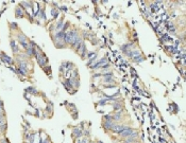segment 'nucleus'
I'll return each instance as SVG.
<instances>
[{"mask_svg":"<svg viewBox=\"0 0 186 143\" xmlns=\"http://www.w3.org/2000/svg\"><path fill=\"white\" fill-rule=\"evenodd\" d=\"M138 137H140V133H138V130H135L130 137L123 139V140H122V143H134L135 141H137Z\"/></svg>","mask_w":186,"mask_h":143,"instance_id":"10","label":"nucleus"},{"mask_svg":"<svg viewBox=\"0 0 186 143\" xmlns=\"http://www.w3.org/2000/svg\"><path fill=\"white\" fill-rule=\"evenodd\" d=\"M101 81L105 84H116V77L113 75V71L101 76Z\"/></svg>","mask_w":186,"mask_h":143,"instance_id":"6","label":"nucleus"},{"mask_svg":"<svg viewBox=\"0 0 186 143\" xmlns=\"http://www.w3.org/2000/svg\"><path fill=\"white\" fill-rule=\"evenodd\" d=\"M97 56H98V53L95 52V54H94V55L92 56L90 59H88L87 63H86V65H87L88 67H89V66H92L93 64H95V63H96V61H97Z\"/></svg>","mask_w":186,"mask_h":143,"instance_id":"20","label":"nucleus"},{"mask_svg":"<svg viewBox=\"0 0 186 143\" xmlns=\"http://www.w3.org/2000/svg\"><path fill=\"white\" fill-rule=\"evenodd\" d=\"M0 61H3L4 64L9 65L10 67H12L15 63L13 57H11V56H9L8 54H6V53H3V52H0Z\"/></svg>","mask_w":186,"mask_h":143,"instance_id":"7","label":"nucleus"},{"mask_svg":"<svg viewBox=\"0 0 186 143\" xmlns=\"http://www.w3.org/2000/svg\"><path fill=\"white\" fill-rule=\"evenodd\" d=\"M82 125H83V123H81V124L78 126L73 127V131H71V137H73V139H77V138L83 137L84 126H82Z\"/></svg>","mask_w":186,"mask_h":143,"instance_id":"3","label":"nucleus"},{"mask_svg":"<svg viewBox=\"0 0 186 143\" xmlns=\"http://www.w3.org/2000/svg\"><path fill=\"white\" fill-rule=\"evenodd\" d=\"M41 20H43L44 22L47 21V16H46V12H45V9H39V12H38V16H37Z\"/></svg>","mask_w":186,"mask_h":143,"instance_id":"19","label":"nucleus"},{"mask_svg":"<svg viewBox=\"0 0 186 143\" xmlns=\"http://www.w3.org/2000/svg\"><path fill=\"white\" fill-rule=\"evenodd\" d=\"M34 57L35 59H36V61H37V64L39 65V67H42V69L44 67H46V66H48V64H49V59L45 55V53L43 52V51L37 52V54H36Z\"/></svg>","mask_w":186,"mask_h":143,"instance_id":"2","label":"nucleus"},{"mask_svg":"<svg viewBox=\"0 0 186 143\" xmlns=\"http://www.w3.org/2000/svg\"><path fill=\"white\" fill-rule=\"evenodd\" d=\"M112 107L114 108V111H118L121 110V109H125V103L122 101H117V102H114L111 104Z\"/></svg>","mask_w":186,"mask_h":143,"instance_id":"14","label":"nucleus"},{"mask_svg":"<svg viewBox=\"0 0 186 143\" xmlns=\"http://www.w3.org/2000/svg\"><path fill=\"white\" fill-rule=\"evenodd\" d=\"M135 130H136L135 128H133V127H130V126H129L128 128H125V130H122L121 133H119V134H118V138H119L120 140H123V139H125V138L130 137V136H131V135L133 134Z\"/></svg>","mask_w":186,"mask_h":143,"instance_id":"8","label":"nucleus"},{"mask_svg":"<svg viewBox=\"0 0 186 143\" xmlns=\"http://www.w3.org/2000/svg\"><path fill=\"white\" fill-rule=\"evenodd\" d=\"M51 15H52V17L54 18V19H56L58 16V14H60V11H58V8H51Z\"/></svg>","mask_w":186,"mask_h":143,"instance_id":"22","label":"nucleus"},{"mask_svg":"<svg viewBox=\"0 0 186 143\" xmlns=\"http://www.w3.org/2000/svg\"><path fill=\"white\" fill-rule=\"evenodd\" d=\"M10 46H11V49H12V51H13L14 56L20 52V50H19V45H18V43L16 41V39L11 38V40H10Z\"/></svg>","mask_w":186,"mask_h":143,"instance_id":"11","label":"nucleus"},{"mask_svg":"<svg viewBox=\"0 0 186 143\" xmlns=\"http://www.w3.org/2000/svg\"><path fill=\"white\" fill-rule=\"evenodd\" d=\"M63 26H64V17H61L54 24L55 31H62V29H63Z\"/></svg>","mask_w":186,"mask_h":143,"instance_id":"18","label":"nucleus"},{"mask_svg":"<svg viewBox=\"0 0 186 143\" xmlns=\"http://www.w3.org/2000/svg\"><path fill=\"white\" fill-rule=\"evenodd\" d=\"M134 143H140V141H135Z\"/></svg>","mask_w":186,"mask_h":143,"instance_id":"32","label":"nucleus"},{"mask_svg":"<svg viewBox=\"0 0 186 143\" xmlns=\"http://www.w3.org/2000/svg\"><path fill=\"white\" fill-rule=\"evenodd\" d=\"M26 92H28V93H31V94H37V90H36L34 87H32V86H31V87L27 88Z\"/></svg>","mask_w":186,"mask_h":143,"instance_id":"24","label":"nucleus"},{"mask_svg":"<svg viewBox=\"0 0 186 143\" xmlns=\"http://www.w3.org/2000/svg\"><path fill=\"white\" fill-rule=\"evenodd\" d=\"M15 17L16 18H23L26 17V12L23 11V9L20 6H17L15 9Z\"/></svg>","mask_w":186,"mask_h":143,"instance_id":"15","label":"nucleus"},{"mask_svg":"<svg viewBox=\"0 0 186 143\" xmlns=\"http://www.w3.org/2000/svg\"><path fill=\"white\" fill-rule=\"evenodd\" d=\"M145 57H144V55H138V56H135V57H133L132 59V61L133 63H136V64H140V63H142V61H145Z\"/></svg>","mask_w":186,"mask_h":143,"instance_id":"21","label":"nucleus"},{"mask_svg":"<svg viewBox=\"0 0 186 143\" xmlns=\"http://www.w3.org/2000/svg\"><path fill=\"white\" fill-rule=\"evenodd\" d=\"M112 116V119L115 123H122L123 120H125V109H121V110L118 111H114L113 114H111Z\"/></svg>","mask_w":186,"mask_h":143,"instance_id":"4","label":"nucleus"},{"mask_svg":"<svg viewBox=\"0 0 186 143\" xmlns=\"http://www.w3.org/2000/svg\"><path fill=\"white\" fill-rule=\"evenodd\" d=\"M0 143H10V141L6 138H2V139H0Z\"/></svg>","mask_w":186,"mask_h":143,"instance_id":"31","label":"nucleus"},{"mask_svg":"<svg viewBox=\"0 0 186 143\" xmlns=\"http://www.w3.org/2000/svg\"><path fill=\"white\" fill-rule=\"evenodd\" d=\"M6 114H0V126L1 125H6Z\"/></svg>","mask_w":186,"mask_h":143,"instance_id":"23","label":"nucleus"},{"mask_svg":"<svg viewBox=\"0 0 186 143\" xmlns=\"http://www.w3.org/2000/svg\"><path fill=\"white\" fill-rule=\"evenodd\" d=\"M114 125H115V122H114V121H105V120L102 121V128L104 129L106 133L112 130Z\"/></svg>","mask_w":186,"mask_h":143,"instance_id":"12","label":"nucleus"},{"mask_svg":"<svg viewBox=\"0 0 186 143\" xmlns=\"http://www.w3.org/2000/svg\"><path fill=\"white\" fill-rule=\"evenodd\" d=\"M29 38L27 37V35L23 32L19 31V32L16 34V41L18 43V45L23 48V50H26L27 48L29 47Z\"/></svg>","mask_w":186,"mask_h":143,"instance_id":"1","label":"nucleus"},{"mask_svg":"<svg viewBox=\"0 0 186 143\" xmlns=\"http://www.w3.org/2000/svg\"><path fill=\"white\" fill-rule=\"evenodd\" d=\"M62 84H63V86L65 87V89H66L68 92H69L70 94H73L75 93V91H76V89H73V87L71 86V84L69 83V81H68V79H65L63 82H62Z\"/></svg>","mask_w":186,"mask_h":143,"instance_id":"13","label":"nucleus"},{"mask_svg":"<svg viewBox=\"0 0 186 143\" xmlns=\"http://www.w3.org/2000/svg\"><path fill=\"white\" fill-rule=\"evenodd\" d=\"M103 120H105V121H113V119H112V116H111V114L104 116V117H103Z\"/></svg>","mask_w":186,"mask_h":143,"instance_id":"29","label":"nucleus"},{"mask_svg":"<svg viewBox=\"0 0 186 143\" xmlns=\"http://www.w3.org/2000/svg\"><path fill=\"white\" fill-rule=\"evenodd\" d=\"M99 63H100V64H101V66L102 65H104V64H106V63H108V57H106V56H103V57H102V59H99Z\"/></svg>","mask_w":186,"mask_h":143,"instance_id":"28","label":"nucleus"},{"mask_svg":"<svg viewBox=\"0 0 186 143\" xmlns=\"http://www.w3.org/2000/svg\"><path fill=\"white\" fill-rule=\"evenodd\" d=\"M23 143H28V142H26V141H25V142H23Z\"/></svg>","mask_w":186,"mask_h":143,"instance_id":"33","label":"nucleus"},{"mask_svg":"<svg viewBox=\"0 0 186 143\" xmlns=\"http://www.w3.org/2000/svg\"><path fill=\"white\" fill-rule=\"evenodd\" d=\"M83 41H84V39L82 38V36H80V37H79L78 39H77V40H75V41H73V44L70 45L69 47L71 48V49L75 50V51H77V50L79 49V47L81 46V44H82V43H83Z\"/></svg>","mask_w":186,"mask_h":143,"instance_id":"17","label":"nucleus"},{"mask_svg":"<svg viewBox=\"0 0 186 143\" xmlns=\"http://www.w3.org/2000/svg\"><path fill=\"white\" fill-rule=\"evenodd\" d=\"M46 110L48 111V112H51L52 114V110H53V104L52 103H50V102H48V105H47V108H46Z\"/></svg>","mask_w":186,"mask_h":143,"instance_id":"26","label":"nucleus"},{"mask_svg":"<svg viewBox=\"0 0 186 143\" xmlns=\"http://www.w3.org/2000/svg\"><path fill=\"white\" fill-rule=\"evenodd\" d=\"M10 28H11L12 31H17V30H18V24H15V22H11V24H10Z\"/></svg>","mask_w":186,"mask_h":143,"instance_id":"27","label":"nucleus"},{"mask_svg":"<svg viewBox=\"0 0 186 143\" xmlns=\"http://www.w3.org/2000/svg\"><path fill=\"white\" fill-rule=\"evenodd\" d=\"M77 54H78L80 57H81L82 59H87V53H88V50L87 48H86V45H85V43L83 41L81 44V46L79 47V49L76 51Z\"/></svg>","mask_w":186,"mask_h":143,"instance_id":"5","label":"nucleus"},{"mask_svg":"<svg viewBox=\"0 0 186 143\" xmlns=\"http://www.w3.org/2000/svg\"><path fill=\"white\" fill-rule=\"evenodd\" d=\"M41 143H52V142H51V140H50L49 138H46V139H44V140H42Z\"/></svg>","mask_w":186,"mask_h":143,"instance_id":"30","label":"nucleus"},{"mask_svg":"<svg viewBox=\"0 0 186 143\" xmlns=\"http://www.w3.org/2000/svg\"><path fill=\"white\" fill-rule=\"evenodd\" d=\"M69 27H70V22H69V21H65L64 26H63V29H62V31H63V32H67V31H68V29H69Z\"/></svg>","mask_w":186,"mask_h":143,"instance_id":"25","label":"nucleus"},{"mask_svg":"<svg viewBox=\"0 0 186 143\" xmlns=\"http://www.w3.org/2000/svg\"><path fill=\"white\" fill-rule=\"evenodd\" d=\"M68 81H69V83L73 87V89L78 90V88L80 87V79H79V77H71V76H70L69 79H68Z\"/></svg>","mask_w":186,"mask_h":143,"instance_id":"16","label":"nucleus"},{"mask_svg":"<svg viewBox=\"0 0 186 143\" xmlns=\"http://www.w3.org/2000/svg\"><path fill=\"white\" fill-rule=\"evenodd\" d=\"M129 126L125 125V124H123V123H115V125L113 126V128H112V133H114V134H119V133H121L122 130H125V128H128Z\"/></svg>","mask_w":186,"mask_h":143,"instance_id":"9","label":"nucleus"}]
</instances>
